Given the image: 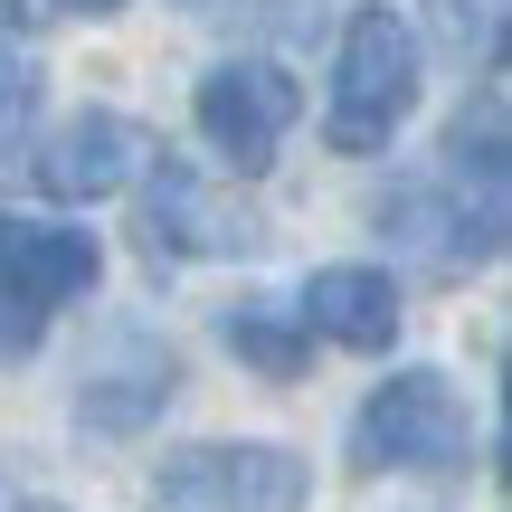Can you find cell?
Instances as JSON below:
<instances>
[{"label": "cell", "mask_w": 512, "mask_h": 512, "mask_svg": "<svg viewBox=\"0 0 512 512\" xmlns=\"http://www.w3.org/2000/svg\"><path fill=\"white\" fill-rule=\"evenodd\" d=\"M427 86V48L389 0H361L342 19V48H332V95H323V143L332 152H389V133L418 114Z\"/></svg>", "instance_id": "6da1fadb"}, {"label": "cell", "mask_w": 512, "mask_h": 512, "mask_svg": "<svg viewBox=\"0 0 512 512\" xmlns=\"http://www.w3.org/2000/svg\"><path fill=\"white\" fill-rule=\"evenodd\" d=\"M361 475H465L475 465V408L446 370H389L351 418Z\"/></svg>", "instance_id": "7a4b0ae2"}, {"label": "cell", "mask_w": 512, "mask_h": 512, "mask_svg": "<svg viewBox=\"0 0 512 512\" xmlns=\"http://www.w3.org/2000/svg\"><path fill=\"white\" fill-rule=\"evenodd\" d=\"M105 247L67 219H0V361H29L48 342V323L95 294Z\"/></svg>", "instance_id": "3957f363"}, {"label": "cell", "mask_w": 512, "mask_h": 512, "mask_svg": "<svg viewBox=\"0 0 512 512\" xmlns=\"http://www.w3.org/2000/svg\"><path fill=\"white\" fill-rule=\"evenodd\" d=\"M370 228H380L389 247H418L437 275L494 266V256H503V181H456V171H418V181L380 190Z\"/></svg>", "instance_id": "277c9868"}, {"label": "cell", "mask_w": 512, "mask_h": 512, "mask_svg": "<svg viewBox=\"0 0 512 512\" xmlns=\"http://www.w3.org/2000/svg\"><path fill=\"white\" fill-rule=\"evenodd\" d=\"M143 200H133V247L152 256V266H181V256H256L266 247V219H256L247 200H228V190H209L190 162H171V152H152L143 171Z\"/></svg>", "instance_id": "5b68a950"}, {"label": "cell", "mask_w": 512, "mask_h": 512, "mask_svg": "<svg viewBox=\"0 0 512 512\" xmlns=\"http://www.w3.org/2000/svg\"><path fill=\"white\" fill-rule=\"evenodd\" d=\"M313 503V475L304 456H285V446H181V456H162V475H152V512H304Z\"/></svg>", "instance_id": "8992f818"}, {"label": "cell", "mask_w": 512, "mask_h": 512, "mask_svg": "<svg viewBox=\"0 0 512 512\" xmlns=\"http://www.w3.org/2000/svg\"><path fill=\"white\" fill-rule=\"evenodd\" d=\"M294 124H304V95H294V76L275 67V57H219V67L200 76V133H209V152H219L238 181L275 171V152H285Z\"/></svg>", "instance_id": "52a82bcc"}, {"label": "cell", "mask_w": 512, "mask_h": 512, "mask_svg": "<svg viewBox=\"0 0 512 512\" xmlns=\"http://www.w3.org/2000/svg\"><path fill=\"white\" fill-rule=\"evenodd\" d=\"M171 389H181V351L143 323H114L105 351L86 361V380H76V427L86 437H133L171 408Z\"/></svg>", "instance_id": "ba28073f"}, {"label": "cell", "mask_w": 512, "mask_h": 512, "mask_svg": "<svg viewBox=\"0 0 512 512\" xmlns=\"http://www.w3.org/2000/svg\"><path fill=\"white\" fill-rule=\"evenodd\" d=\"M143 162H152V133L133 114H114V105H86L29 152V181H38V200L76 209V200H114Z\"/></svg>", "instance_id": "9c48e42d"}, {"label": "cell", "mask_w": 512, "mask_h": 512, "mask_svg": "<svg viewBox=\"0 0 512 512\" xmlns=\"http://www.w3.org/2000/svg\"><path fill=\"white\" fill-rule=\"evenodd\" d=\"M304 332L332 351H389L399 342V275L380 266H313L304 275Z\"/></svg>", "instance_id": "30bf717a"}, {"label": "cell", "mask_w": 512, "mask_h": 512, "mask_svg": "<svg viewBox=\"0 0 512 512\" xmlns=\"http://www.w3.org/2000/svg\"><path fill=\"white\" fill-rule=\"evenodd\" d=\"M219 332H228V351H238L256 380H304V370H313V332L285 323V313H266V304H238Z\"/></svg>", "instance_id": "8fae6325"}, {"label": "cell", "mask_w": 512, "mask_h": 512, "mask_svg": "<svg viewBox=\"0 0 512 512\" xmlns=\"http://www.w3.org/2000/svg\"><path fill=\"white\" fill-rule=\"evenodd\" d=\"M427 38L456 67H494L503 57V0H427Z\"/></svg>", "instance_id": "7c38bea8"}, {"label": "cell", "mask_w": 512, "mask_h": 512, "mask_svg": "<svg viewBox=\"0 0 512 512\" xmlns=\"http://www.w3.org/2000/svg\"><path fill=\"white\" fill-rule=\"evenodd\" d=\"M446 171L456 181H503V86L484 76V95L456 114V133H446Z\"/></svg>", "instance_id": "4fadbf2b"}, {"label": "cell", "mask_w": 512, "mask_h": 512, "mask_svg": "<svg viewBox=\"0 0 512 512\" xmlns=\"http://www.w3.org/2000/svg\"><path fill=\"white\" fill-rule=\"evenodd\" d=\"M29 114H38V57L0 38V162L19 152V133H29Z\"/></svg>", "instance_id": "5bb4252c"}, {"label": "cell", "mask_w": 512, "mask_h": 512, "mask_svg": "<svg viewBox=\"0 0 512 512\" xmlns=\"http://www.w3.org/2000/svg\"><path fill=\"white\" fill-rule=\"evenodd\" d=\"M190 10H219V19H266V29H304V0H190Z\"/></svg>", "instance_id": "9a60e30c"}, {"label": "cell", "mask_w": 512, "mask_h": 512, "mask_svg": "<svg viewBox=\"0 0 512 512\" xmlns=\"http://www.w3.org/2000/svg\"><path fill=\"white\" fill-rule=\"evenodd\" d=\"M57 10H67V19H114L124 0H57Z\"/></svg>", "instance_id": "2e32d148"}, {"label": "cell", "mask_w": 512, "mask_h": 512, "mask_svg": "<svg viewBox=\"0 0 512 512\" xmlns=\"http://www.w3.org/2000/svg\"><path fill=\"white\" fill-rule=\"evenodd\" d=\"M19 19H29V10H19V0H0V38H10V29H19Z\"/></svg>", "instance_id": "e0dca14e"}, {"label": "cell", "mask_w": 512, "mask_h": 512, "mask_svg": "<svg viewBox=\"0 0 512 512\" xmlns=\"http://www.w3.org/2000/svg\"><path fill=\"white\" fill-rule=\"evenodd\" d=\"M29 512H67V503H29Z\"/></svg>", "instance_id": "ac0fdd59"}]
</instances>
